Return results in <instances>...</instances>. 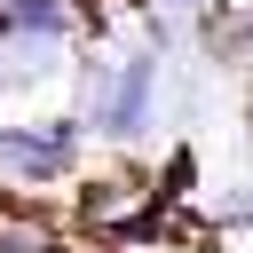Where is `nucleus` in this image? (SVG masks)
Here are the masks:
<instances>
[{
    "label": "nucleus",
    "instance_id": "obj_1",
    "mask_svg": "<svg viewBox=\"0 0 253 253\" xmlns=\"http://www.w3.org/2000/svg\"><path fill=\"white\" fill-rule=\"evenodd\" d=\"M142 103H150V63H126V71H119V87H111L103 126H111V134H134V126H142Z\"/></svg>",
    "mask_w": 253,
    "mask_h": 253
}]
</instances>
